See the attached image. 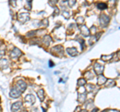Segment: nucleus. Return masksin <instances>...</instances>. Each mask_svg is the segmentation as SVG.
I'll return each mask as SVG.
<instances>
[{
    "mask_svg": "<svg viewBox=\"0 0 120 112\" xmlns=\"http://www.w3.org/2000/svg\"><path fill=\"white\" fill-rule=\"evenodd\" d=\"M20 55H21V51H20V49H18V48H14V49L11 51V57H13V58H17V57H19Z\"/></svg>",
    "mask_w": 120,
    "mask_h": 112,
    "instance_id": "obj_6",
    "label": "nucleus"
},
{
    "mask_svg": "<svg viewBox=\"0 0 120 112\" xmlns=\"http://www.w3.org/2000/svg\"><path fill=\"white\" fill-rule=\"evenodd\" d=\"M37 93H38V95H39L40 100H43V90H39Z\"/></svg>",
    "mask_w": 120,
    "mask_h": 112,
    "instance_id": "obj_9",
    "label": "nucleus"
},
{
    "mask_svg": "<svg viewBox=\"0 0 120 112\" xmlns=\"http://www.w3.org/2000/svg\"><path fill=\"white\" fill-rule=\"evenodd\" d=\"M2 111V108H1V106H0V112H1Z\"/></svg>",
    "mask_w": 120,
    "mask_h": 112,
    "instance_id": "obj_11",
    "label": "nucleus"
},
{
    "mask_svg": "<svg viewBox=\"0 0 120 112\" xmlns=\"http://www.w3.org/2000/svg\"><path fill=\"white\" fill-rule=\"evenodd\" d=\"M21 94V92L18 90V89L16 87H13V88H11V90H10V93H9V95L11 98H14V99H16L18 98V97L20 96Z\"/></svg>",
    "mask_w": 120,
    "mask_h": 112,
    "instance_id": "obj_1",
    "label": "nucleus"
},
{
    "mask_svg": "<svg viewBox=\"0 0 120 112\" xmlns=\"http://www.w3.org/2000/svg\"><path fill=\"white\" fill-rule=\"evenodd\" d=\"M21 107H22V102L21 101H17V102H15V103H13L12 105H11V111L12 112H17Z\"/></svg>",
    "mask_w": 120,
    "mask_h": 112,
    "instance_id": "obj_3",
    "label": "nucleus"
},
{
    "mask_svg": "<svg viewBox=\"0 0 120 112\" xmlns=\"http://www.w3.org/2000/svg\"><path fill=\"white\" fill-rule=\"evenodd\" d=\"M16 88L22 93V92H23L25 89H26V83H25L24 81H22V80L18 81L17 83H16Z\"/></svg>",
    "mask_w": 120,
    "mask_h": 112,
    "instance_id": "obj_2",
    "label": "nucleus"
},
{
    "mask_svg": "<svg viewBox=\"0 0 120 112\" xmlns=\"http://www.w3.org/2000/svg\"><path fill=\"white\" fill-rule=\"evenodd\" d=\"M1 45H2V41L0 40V46H1Z\"/></svg>",
    "mask_w": 120,
    "mask_h": 112,
    "instance_id": "obj_10",
    "label": "nucleus"
},
{
    "mask_svg": "<svg viewBox=\"0 0 120 112\" xmlns=\"http://www.w3.org/2000/svg\"><path fill=\"white\" fill-rule=\"evenodd\" d=\"M34 100H35L34 96L31 95V94L26 95V97H25V102L27 103V104H32L33 102H34Z\"/></svg>",
    "mask_w": 120,
    "mask_h": 112,
    "instance_id": "obj_7",
    "label": "nucleus"
},
{
    "mask_svg": "<svg viewBox=\"0 0 120 112\" xmlns=\"http://www.w3.org/2000/svg\"><path fill=\"white\" fill-rule=\"evenodd\" d=\"M18 16H19V21L22 22V23H24V22H26L29 19V14L28 13H20Z\"/></svg>",
    "mask_w": 120,
    "mask_h": 112,
    "instance_id": "obj_4",
    "label": "nucleus"
},
{
    "mask_svg": "<svg viewBox=\"0 0 120 112\" xmlns=\"http://www.w3.org/2000/svg\"><path fill=\"white\" fill-rule=\"evenodd\" d=\"M5 54V49H2V48H0V59H1L3 56Z\"/></svg>",
    "mask_w": 120,
    "mask_h": 112,
    "instance_id": "obj_8",
    "label": "nucleus"
},
{
    "mask_svg": "<svg viewBox=\"0 0 120 112\" xmlns=\"http://www.w3.org/2000/svg\"><path fill=\"white\" fill-rule=\"evenodd\" d=\"M9 63H8V59L6 58H1L0 59V67H1L2 69H6L7 67H8Z\"/></svg>",
    "mask_w": 120,
    "mask_h": 112,
    "instance_id": "obj_5",
    "label": "nucleus"
}]
</instances>
